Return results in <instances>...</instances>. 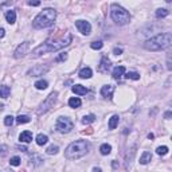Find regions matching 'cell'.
<instances>
[{
    "label": "cell",
    "instance_id": "obj_10",
    "mask_svg": "<svg viewBox=\"0 0 172 172\" xmlns=\"http://www.w3.org/2000/svg\"><path fill=\"white\" fill-rule=\"evenodd\" d=\"M28 47H30L28 42H23L22 45L18 46V49L15 50V58H23L26 54H27Z\"/></svg>",
    "mask_w": 172,
    "mask_h": 172
},
{
    "label": "cell",
    "instance_id": "obj_5",
    "mask_svg": "<svg viewBox=\"0 0 172 172\" xmlns=\"http://www.w3.org/2000/svg\"><path fill=\"white\" fill-rule=\"evenodd\" d=\"M110 16H112L113 22H114L116 24H120V26L128 24L130 20L129 12H128L125 8H122L121 6L116 4V3L112 4V7H110Z\"/></svg>",
    "mask_w": 172,
    "mask_h": 172
},
{
    "label": "cell",
    "instance_id": "obj_38",
    "mask_svg": "<svg viewBox=\"0 0 172 172\" xmlns=\"http://www.w3.org/2000/svg\"><path fill=\"white\" fill-rule=\"evenodd\" d=\"M121 53H122L121 49H114V54H116V55H120Z\"/></svg>",
    "mask_w": 172,
    "mask_h": 172
},
{
    "label": "cell",
    "instance_id": "obj_15",
    "mask_svg": "<svg viewBox=\"0 0 172 172\" xmlns=\"http://www.w3.org/2000/svg\"><path fill=\"white\" fill-rule=\"evenodd\" d=\"M124 73H125V67L124 66H117V67H114V70H113L112 75H113V78L118 79L120 77H122Z\"/></svg>",
    "mask_w": 172,
    "mask_h": 172
},
{
    "label": "cell",
    "instance_id": "obj_25",
    "mask_svg": "<svg viewBox=\"0 0 172 172\" xmlns=\"http://www.w3.org/2000/svg\"><path fill=\"white\" fill-rule=\"evenodd\" d=\"M31 121V118H30V117H28V116H19V117H18V118H16V122L18 124H27V122H30Z\"/></svg>",
    "mask_w": 172,
    "mask_h": 172
},
{
    "label": "cell",
    "instance_id": "obj_32",
    "mask_svg": "<svg viewBox=\"0 0 172 172\" xmlns=\"http://www.w3.org/2000/svg\"><path fill=\"white\" fill-rule=\"evenodd\" d=\"M157 155H167L168 153V147H166V145H163V147H159L156 149Z\"/></svg>",
    "mask_w": 172,
    "mask_h": 172
},
{
    "label": "cell",
    "instance_id": "obj_41",
    "mask_svg": "<svg viewBox=\"0 0 172 172\" xmlns=\"http://www.w3.org/2000/svg\"><path fill=\"white\" fill-rule=\"evenodd\" d=\"M170 117H171V112H167L166 113V118H170Z\"/></svg>",
    "mask_w": 172,
    "mask_h": 172
},
{
    "label": "cell",
    "instance_id": "obj_6",
    "mask_svg": "<svg viewBox=\"0 0 172 172\" xmlns=\"http://www.w3.org/2000/svg\"><path fill=\"white\" fill-rule=\"evenodd\" d=\"M73 126H74V124L67 117H59L55 122V129L59 133H69L73 129Z\"/></svg>",
    "mask_w": 172,
    "mask_h": 172
},
{
    "label": "cell",
    "instance_id": "obj_18",
    "mask_svg": "<svg viewBox=\"0 0 172 172\" xmlns=\"http://www.w3.org/2000/svg\"><path fill=\"white\" fill-rule=\"evenodd\" d=\"M118 122H120V117L117 114L112 116V118L109 120V129H116V126L118 125Z\"/></svg>",
    "mask_w": 172,
    "mask_h": 172
},
{
    "label": "cell",
    "instance_id": "obj_33",
    "mask_svg": "<svg viewBox=\"0 0 172 172\" xmlns=\"http://www.w3.org/2000/svg\"><path fill=\"white\" fill-rule=\"evenodd\" d=\"M4 124L7 126H11L14 124V117L12 116H7L6 118H4Z\"/></svg>",
    "mask_w": 172,
    "mask_h": 172
},
{
    "label": "cell",
    "instance_id": "obj_17",
    "mask_svg": "<svg viewBox=\"0 0 172 172\" xmlns=\"http://www.w3.org/2000/svg\"><path fill=\"white\" fill-rule=\"evenodd\" d=\"M6 19H7V22H8L10 24H14V23H15V20H16V14H15V11H12V10L7 11Z\"/></svg>",
    "mask_w": 172,
    "mask_h": 172
},
{
    "label": "cell",
    "instance_id": "obj_36",
    "mask_svg": "<svg viewBox=\"0 0 172 172\" xmlns=\"http://www.w3.org/2000/svg\"><path fill=\"white\" fill-rule=\"evenodd\" d=\"M28 4L32 6V7H38L39 4H41V2H28Z\"/></svg>",
    "mask_w": 172,
    "mask_h": 172
},
{
    "label": "cell",
    "instance_id": "obj_16",
    "mask_svg": "<svg viewBox=\"0 0 172 172\" xmlns=\"http://www.w3.org/2000/svg\"><path fill=\"white\" fill-rule=\"evenodd\" d=\"M91 75H93V71H91L90 67H83L81 71H79V77L83 79H87V78H91Z\"/></svg>",
    "mask_w": 172,
    "mask_h": 172
},
{
    "label": "cell",
    "instance_id": "obj_11",
    "mask_svg": "<svg viewBox=\"0 0 172 172\" xmlns=\"http://www.w3.org/2000/svg\"><path fill=\"white\" fill-rule=\"evenodd\" d=\"M113 91H114V86L113 85H105V86H102V89H101V96L106 97V98H112Z\"/></svg>",
    "mask_w": 172,
    "mask_h": 172
},
{
    "label": "cell",
    "instance_id": "obj_3",
    "mask_svg": "<svg viewBox=\"0 0 172 172\" xmlns=\"http://www.w3.org/2000/svg\"><path fill=\"white\" fill-rule=\"evenodd\" d=\"M89 148H90V144L86 140L74 141L66 148L65 156H66V159H69V160H77V159H79V157L85 156L86 153L89 152Z\"/></svg>",
    "mask_w": 172,
    "mask_h": 172
},
{
    "label": "cell",
    "instance_id": "obj_12",
    "mask_svg": "<svg viewBox=\"0 0 172 172\" xmlns=\"http://www.w3.org/2000/svg\"><path fill=\"white\" fill-rule=\"evenodd\" d=\"M19 141L20 142H30V141H32V133L30 130H24V132H22L20 133V136H19Z\"/></svg>",
    "mask_w": 172,
    "mask_h": 172
},
{
    "label": "cell",
    "instance_id": "obj_29",
    "mask_svg": "<svg viewBox=\"0 0 172 172\" xmlns=\"http://www.w3.org/2000/svg\"><path fill=\"white\" fill-rule=\"evenodd\" d=\"M102 46H104V43H102L101 41H96V42H93L90 45V47L93 50H100V49H102Z\"/></svg>",
    "mask_w": 172,
    "mask_h": 172
},
{
    "label": "cell",
    "instance_id": "obj_23",
    "mask_svg": "<svg viewBox=\"0 0 172 172\" xmlns=\"http://www.w3.org/2000/svg\"><path fill=\"white\" fill-rule=\"evenodd\" d=\"M112 151V147L109 144H102L101 147H100V152H101V155H109Z\"/></svg>",
    "mask_w": 172,
    "mask_h": 172
},
{
    "label": "cell",
    "instance_id": "obj_22",
    "mask_svg": "<svg viewBox=\"0 0 172 172\" xmlns=\"http://www.w3.org/2000/svg\"><path fill=\"white\" fill-rule=\"evenodd\" d=\"M47 141H49V137H47L46 134L39 133L38 136H36V144H38V145H45Z\"/></svg>",
    "mask_w": 172,
    "mask_h": 172
},
{
    "label": "cell",
    "instance_id": "obj_2",
    "mask_svg": "<svg viewBox=\"0 0 172 172\" xmlns=\"http://www.w3.org/2000/svg\"><path fill=\"white\" fill-rule=\"evenodd\" d=\"M172 43V36L170 32H164V34H159L153 38L148 39L144 43V47L148 51H159V50H164L167 47H170Z\"/></svg>",
    "mask_w": 172,
    "mask_h": 172
},
{
    "label": "cell",
    "instance_id": "obj_21",
    "mask_svg": "<svg viewBox=\"0 0 172 172\" xmlns=\"http://www.w3.org/2000/svg\"><path fill=\"white\" fill-rule=\"evenodd\" d=\"M81 100H79L78 97H73V98H70V100H69V105H70V108H79L81 106Z\"/></svg>",
    "mask_w": 172,
    "mask_h": 172
},
{
    "label": "cell",
    "instance_id": "obj_4",
    "mask_svg": "<svg viewBox=\"0 0 172 172\" xmlns=\"http://www.w3.org/2000/svg\"><path fill=\"white\" fill-rule=\"evenodd\" d=\"M55 19H57V11L53 8H46L39 15H36L34 22H32V27L38 28V30L47 28L55 22Z\"/></svg>",
    "mask_w": 172,
    "mask_h": 172
},
{
    "label": "cell",
    "instance_id": "obj_35",
    "mask_svg": "<svg viewBox=\"0 0 172 172\" xmlns=\"http://www.w3.org/2000/svg\"><path fill=\"white\" fill-rule=\"evenodd\" d=\"M7 149H8V147H7V145H2V147H0V151H2V156H6V155H7Z\"/></svg>",
    "mask_w": 172,
    "mask_h": 172
},
{
    "label": "cell",
    "instance_id": "obj_26",
    "mask_svg": "<svg viewBox=\"0 0 172 172\" xmlns=\"http://www.w3.org/2000/svg\"><path fill=\"white\" fill-rule=\"evenodd\" d=\"M168 14L170 12H168V10H166V8H159L156 11V16L157 18H166Z\"/></svg>",
    "mask_w": 172,
    "mask_h": 172
},
{
    "label": "cell",
    "instance_id": "obj_13",
    "mask_svg": "<svg viewBox=\"0 0 172 172\" xmlns=\"http://www.w3.org/2000/svg\"><path fill=\"white\" fill-rule=\"evenodd\" d=\"M71 90L74 91L75 94H78V96H85V94H87V91H89L85 86H82V85H74Z\"/></svg>",
    "mask_w": 172,
    "mask_h": 172
},
{
    "label": "cell",
    "instance_id": "obj_39",
    "mask_svg": "<svg viewBox=\"0 0 172 172\" xmlns=\"http://www.w3.org/2000/svg\"><path fill=\"white\" fill-rule=\"evenodd\" d=\"M18 148H19L20 151H23V152H27V151H28L27 148H26V147H22V145H18Z\"/></svg>",
    "mask_w": 172,
    "mask_h": 172
},
{
    "label": "cell",
    "instance_id": "obj_8",
    "mask_svg": "<svg viewBox=\"0 0 172 172\" xmlns=\"http://www.w3.org/2000/svg\"><path fill=\"white\" fill-rule=\"evenodd\" d=\"M75 27L78 28V31L81 32L82 35H89L90 31H91V26L89 22H85V20H77L75 22Z\"/></svg>",
    "mask_w": 172,
    "mask_h": 172
},
{
    "label": "cell",
    "instance_id": "obj_40",
    "mask_svg": "<svg viewBox=\"0 0 172 172\" xmlns=\"http://www.w3.org/2000/svg\"><path fill=\"white\" fill-rule=\"evenodd\" d=\"M93 172H101V168H93Z\"/></svg>",
    "mask_w": 172,
    "mask_h": 172
},
{
    "label": "cell",
    "instance_id": "obj_34",
    "mask_svg": "<svg viewBox=\"0 0 172 172\" xmlns=\"http://www.w3.org/2000/svg\"><path fill=\"white\" fill-rule=\"evenodd\" d=\"M66 59H67V54L65 53V54H61L59 57H57L55 61H57V62H62V61H66Z\"/></svg>",
    "mask_w": 172,
    "mask_h": 172
},
{
    "label": "cell",
    "instance_id": "obj_28",
    "mask_svg": "<svg viewBox=\"0 0 172 172\" xmlns=\"http://www.w3.org/2000/svg\"><path fill=\"white\" fill-rule=\"evenodd\" d=\"M126 78L128 79H140V74L138 73H134V71H129V73H126Z\"/></svg>",
    "mask_w": 172,
    "mask_h": 172
},
{
    "label": "cell",
    "instance_id": "obj_30",
    "mask_svg": "<svg viewBox=\"0 0 172 172\" xmlns=\"http://www.w3.org/2000/svg\"><path fill=\"white\" fill-rule=\"evenodd\" d=\"M58 151H59L58 145H51V147L47 148V153L49 155H55V153H58Z\"/></svg>",
    "mask_w": 172,
    "mask_h": 172
},
{
    "label": "cell",
    "instance_id": "obj_20",
    "mask_svg": "<svg viewBox=\"0 0 172 172\" xmlns=\"http://www.w3.org/2000/svg\"><path fill=\"white\" fill-rule=\"evenodd\" d=\"M10 93H11L10 86H6V85L0 86V97H2V98H8Z\"/></svg>",
    "mask_w": 172,
    "mask_h": 172
},
{
    "label": "cell",
    "instance_id": "obj_1",
    "mask_svg": "<svg viewBox=\"0 0 172 172\" xmlns=\"http://www.w3.org/2000/svg\"><path fill=\"white\" fill-rule=\"evenodd\" d=\"M71 39H73V36H71L70 32H67V31H66L65 34H62L59 38L47 39L43 45L38 46L36 49L32 50V57H41L46 53H55V51H59V50L63 49V47L70 45Z\"/></svg>",
    "mask_w": 172,
    "mask_h": 172
},
{
    "label": "cell",
    "instance_id": "obj_9",
    "mask_svg": "<svg viewBox=\"0 0 172 172\" xmlns=\"http://www.w3.org/2000/svg\"><path fill=\"white\" fill-rule=\"evenodd\" d=\"M46 71H49V67L47 66H43V65H38V66H34L32 69H30L27 73V75L30 77H38V75H43Z\"/></svg>",
    "mask_w": 172,
    "mask_h": 172
},
{
    "label": "cell",
    "instance_id": "obj_31",
    "mask_svg": "<svg viewBox=\"0 0 172 172\" xmlns=\"http://www.w3.org/2000/svg\"><path fill=\"white\" fill-rule=\"evenodd\" d=\"M10 164L11 166H14V167H18L20 164V157H18V156H14V157H11V160H10Z\"/></svg>",
    "mask_w": 172,
    "mask_h": 172
},
{
    "label": "cell",
    "instance_id": "obj_24",
    "mask_svg": "<svg viewBox=\"0 0 172 172\" xmlns=\"http://www.w3.org/2000/svg\"><path fill=\"white\" fill-rule=\"evenodd\" d=\"M35 87L39 90H45L47 87V81H43V79H41V81H36L35 82Z\"/></svg>",
    "mask_w": 172,
    "mask_h": 172
},
{
    "label": "cell",
    "instance_id": "obj_27",
    "mask_svg": "<svg viewBox=\"0 0 172 172\" xmlns=\"http://www.w3.org/2000/svg\"><path fill=\"white\" fill-rule=\"evenodd\" d=\"M94 120H96V116H94V114L85 116V117L82 118V124H90V122H93Z\"/></svg>",
    "mask_w": 172,
    "mask_h": 172
},
{
    "label": "cell",
    "instance_id": "obj_14",
    "mask_svg": "<svg viewBox=\"0 0 172 172\" xmlns=\"http://www.w3.org/2000/svg\"><path fill=\"white\" fill-rule=\"evenodd\" d=\"M109 69H110V61L106 57H104L101 59V66H100V71H102V73H106Z\"/></svg>",
    "mask_w": 172,
    "mask_h": 172
},
{
    "label": "cell",
    "instance_id": "obj_42",
    "mask_svg": "<svg viewBox=\"0 0 172 172\" xmlns=\"http://www.w3.org/2000/svg\"><path fill=\"white\" fill-rule=\"evenodd\" d=\"M3 109H4V105H2V104H0V112H2Z\"/></svg>",
    "mask_w": 172,
    "mask_h": 172
},
{
    "label": "cell",
    "instance_id": "obj_7",
    "mask_svg": "<svg viewBox=\"0 0 172 172\" xmlns=\"http://www.w3.org/2000/svg\"><path fill=\"white\" fill-rule=\"evenodd\" d=\"M57 96H58L57 91H53V93L42 102L41 108H39V110H38L39 114H43V113H46L47 110H50V109L54 106V104H55V101H57Z\"/></svg>",
    "mask_w": 172,
    "mask_h": 172
},
{
    "label": "cell",
    "instance_id": "obj_19",
    "mask_svg": "<svg viewBox=\"0 0 172 172\" xmlns=\"http://www.w3.org/2000/svg\"><path fill=\"white\" fill-rule=\"evenodd\" d=\"M151 160H152V155H151V152H147V151L142 153L141 157H140V163L141 164H148Z\"/></svg>",
    "mask_w": 172,
    "mask_h": 172
},
{
    "label": "cell",
    "instance_id": "obj_37",
    "mask_svg": "<svg viewBox=\"0 0 172 172\" xmlns=\"http://www.w3.org/2000/svg\"><path fill=\"white\" fill-rule=\"evenodd\" d=\"M4 34H6V31H4V28H2L0 27V39L3 38V36H4Z\"/></svg>",
    "mask_w": 172,
    "mask_h": 172
}]
</instances>
